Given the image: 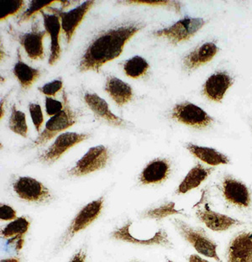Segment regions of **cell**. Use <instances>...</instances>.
I'll return each instance as SVG.
<instances>
[{
	"mask_svg": "<svg viewBox=\"0 0 252 262\" xmlns=\"http://www.w3.org/2000/svg\"><path fill=\"white\" fill-rule=\"evenodd\" d=\"M145 25L132 22L102 31L87 47L78 64L80 73L94 71L98 73L109 61L118 58L124 51L126 43L140 32Z\"/></svg>",
	"mask_w": 252,
	"mask_h": 262,
	"instance_id": "obj_1",
	"label": "cell"
},
{
	"mask_svg": "<svg viewBox=\"0 0 252 262\" xmlns=\"http://www.w3.org/2000/svg\"><path fill=\"white\" fill-rule=\"evenodd\" d=\"M173 225L180 235L192 245L197 252L206 257L212 258L216 261L222 262L217 253V243L203 229L193 227L178 219L173 220Z\"/></svg>",
	"mask_w": 252,
	"mask_h": 262,
	"instance_id": "obj_2",
	"label": "cell"
},
{
	"mask_svg": "<svg viewBox=\"0 0 252 262\" xmlns=\"http://www.w3.org/2000/svg\"><path fill=\"white\" fill-rule=\"evenodd\" d=\"M63 101L64 108L62 111L57 115H54L46 124V127L40 136L33 141L30 147L35 148L47 144L48 141L54 138L57 134L65 130L69 127L73 126L78 120V113L76 112L71 107L68 95L63 91Z\"/></svg>",
	"mask_w": 252,
	"mask_h": 262,
	"instance_id": "obj_3",
	"label": "cell"
},
{
	"mask_svg": "<svg viewBox=\"0 0 252 262\" xmlns=\"http://www.w3.org/2000/svg\"><path fill=\"white\" fill-rule=\"evenodd\" d=\"M205 24V20L201 18L187 17L184 19H180L177 23L168 28L155 31L153 32V35L156 37L166 39L169 43L176 46L191 39L197 32H199L201 29L203 28Z\"/></svg>",
	"mask_w": 252,
	"mask_h": 262,
	"instance_id": "obj_4",
	"label": "cell"
},
{
	"mask_svg": "<svg viewBox=\"0 0 252 262\" xmlns=\"http://www.w3.org/2000/svg\"><path fill=\"white\" fill-rule=\"evenodd\" d=\"M110 155L104 145L91 147L81 159L68 171L71 177H82L94 171H99L107 166Z\"/></svg>",
	"mask_w": 252,
	"mask_h": 262,
	"instance_id": "obj_5",
	"label": "cell"
},
{
	"mask_svg": "<svg viewBox=\"0 0 252 262\" xmlns=\"http://www.w3.org/2000/svg\"><path fill=\"white\" fill-rule=\"evenodd\" d=\"M10 34L23 47L29 58L33 61H40L44 59L43 40L47 32L40 31L39 24L34 22L30 32H19L14 29L10 28Z\"/></svg>",
	"mask_w": 252,
	"mask_h": 262,
	"instance_id": "obj_6",
	"label": "cell"
},
{
	"mask_svg": "<svg viewBox=\"0 0 252 262\" xmlns=\"http://www.w3.org/2000/svg\"><path fill=\"white\" fill-rule=\"evenodd\" d=\"M171 118L196 129L205 128L214 121L204 110L190 102H183L174 106L171 112Z\"/></svg>",
	"mask_w": 252,
	"mask_h": 262,
	"instance_id": "obj_7",
	"label": "cell"
},
{
	"mask_svg": "<svg viewBox=\"0 0 252 262\" xmlns=\"http://www.w3.org/2000/svg\"><path fill=\"white\" fill-rule=\"evenodd\" d=\"M94 5L95 1H85L82 5H78L77 7L68 12L63 11L55 7L47 8V10L60 18L61 29L65 34L67 42L70 43L77 27L82 23L84 17L94 7Z\"/></svg>",
	"mask_w": 252,
	"mask_h": 262,
	"instance_id": "obj_8",
	"label": "cell"
},
{
	"mask_svg": "<svg viewBox=\"0 0 252 262\" xmlns=\"http://www.w3.org/2000/svg\"><path fill=\"white\" fill-rule=\"evenodd\" d=\"M90 137L89 134L75 133V132H66L57 136L48 149L45 150L38 157V160L42 163L52 164L62 157L66 151L73 148L75 145L86 141Z\"/></svg>",
	"mask_w": 252,
	"mask_h": 262,
	"instance_id": "obj_9",
	"label": "cell"
},
{
	"mask_svg": "<svg viewBox=\"0 0 252 262\" xmlns=\"http://www.w3.org/2000/svg\"><path fill=\"white\" fill-rule=\"evenodd\" d=\"M13 188L19 199L32 203H43L52 199L49 189L44 184L30 177H19L13 183Z\"/></svg>",
	"mask_w": 252,
	"mask_h": 262,
	"instance_id": "obj_10",
	"label": "cell"
},
{
	"mask_svg": "<svg viewBox=\"0 0 252 262\" xmlns=\"http://www.w3.org/2000/svg\"><path fill=\"white\" fill-rule=\"evenodd\" d=\"M103 202H104V199L103 196H101L100 199L90 202L80 210L79 213H77L74 220H73V222L71 223L70 226L66 232L65 235L63 236L62 243L64 245L68 243L75 234L89 227L94 220L98 219L103 210Z\"/></svg>",
	"mask_w": 252,
	"mask_h": 262,
	"instance_id": "obj_11",
	"label": "cell"
},
{
	"mask_svg": "<svg viewBox=\"0 0 252 262\" xmlns=\"http://www.w3.org/2000/svg\"><path fill=\"white\" fill-rule=\"evenodd\" d=\"M222 193L229 204L241 208H247L251 204L250 190L241 181L227 176L222 183Z\"/></svg>",
	"mask_w": 252,
	"mask_h": 262,
	"instance_id": "obj_12",
	"label": "cell"
},
{
	"mask_svg": "<svg viewBox=\"0 0 252 262\" xmlns=\"http://www.w3.org/2000/svg\"><path fill=\"white\" fill-rule=\"evenodd\" d=\"M196 216L201 222L205 225L206 227L211 229L212 231H226L230 228L243 225V222L240 220L213 211L210 209L208 204H205L203 208H198Z\"/></svg>",
	"mask_w": 252,
	"mask_h": 262,
	"instance_id": "obj_13",
	"label": "cell"
},
{
	"mask_svg": "<svg viewBox=\"0 0 252 262\" xmlns=\"http://www.w3.org/2000/svg\"><path fill=\"white\" fill-rule=\"evenodd\" d=\"M132 223L129 222L123 227L117 229L111 234V237L116 241H124L128 243L139 244L144 246H161L166 248H173V243L168 238V234L164 229H160L150 239H140L134 236L131 233Z\"/></svg>",
	"mask_w": 252,
	"mask_h": 262,
	"instance_id": "obj_14",
	"label": "cell"
},
{
	"mask_svg": "<svg viewBox=\"0 0 252 262\" xmlns=\"http://www.w3.org/2000/svg\"><path fill=\"white\" fill-rule=\"evenodd\" d=\"M227 262H252V232L242 231L229 241Z\"/></svg>",
	"mask_w": 252,
	"mask_h": 262,
	"instance_id": "obj_15",
	"label": "cell"
},
{
	"mask_svg": "<svg viewBox=\"0 0 252 262\" xmlns=\"http://www.w3.org/2000/svg\"><path fill=\"white\" fill-rule=\"evenodd\" d=\"M84 102L96 117L103 120L115 127H124L126 121L111 112L107 102L94 93H86L83 96Z\"/></svg>",
	"mask_w": 252,
	"mask_h": 262,
	"instance_id": "obj_16",
	"label": "cell"
},
{
	"mask_svg": "<svg viewBox=\"0 0 252 262\" xmlns=\"http://www.w3.org/2000/svg\"><path fill=\"white\" fill-rule=\"evenodd\" d=\"M44 21L45 31L49 34L51 37V53H50L49 65L53 66L59 61L61 50L60 46V31L61 20L56 14H50L41 11L40 13Z\"/></svg>",
	"mask_w": 252,
	"mask_h": 262,
	"instance_id": "obj_17",
	"label": "cell"
},
{
	"mask_svg": "<svg viewBox=\"0 0 252 262\" xmlns=\"http://www.w3.org/2000/svg\"><path fill=\"white\" fill-rule=\"evenodd\" d=\"M233 82V78L228 73L224 72L215 73L208 77L203 85V94L210 100L221 102Z\"/></svg>",
	"mask_w": 252,
	"mask_h": 262,
	"instance_id": "obj_18",
	"label": "cell"
},
{
	"mask_svg": "<svg viewBox=\"0 0 252 262\" xmlns=\"http://www.w3.org/2000/svg\"><path fill=\"white\" fill-rule=\"evenodd\" d=\"M170 172V162L166 159L157 158L150 162L143 169L140 176V182L143 185L158 184L166 181Z\"/></svg>",
	"mask_w": 252,
	"mask_h": 262,
	"instance_id": "obj_19",
	"label": "cell"
},
{
	"mask_svg": "<svg viewBox=\"0 0 252 262\" xmlns=\"http://www.w3.org/2000/svg\"><path fill=\"white\" fill-rule=\"evenodd\" d=\"M218 52L219 48L215 43H204L185 56L182 61L183 67L187 72L195 70L200 68L201 66L212 61Z\"/></svg>",
	"mask_w": 252,
	"mask_h": 262,
	"instance_id": "obj_20",
	"label": "cell"
},
{
	"mask_svg": "<svg viewBox=\"0 0 252 262\" xmlns=\"http://www.w3.org/2000/svg\"><path fill=\"white\" fill-rule=\"evenodd\" d=\"M104 90L119 107L130 103L133 98V89L131 85L114 76L106 78Z\"/></svg>",
	"mask_w": 252,
	"mask_h": 262,
	"instance_id": "obj_21",
	"label": "cell"
},
{
	"mask_svg": "<svg viewBox=\"0 0 252 262\" xmlns=\"http://www.w3.org/2000/svg\"><path fill=\"white\" fill-rule=\"evenodd\" d=\"M31 222L25 217L13 220L3 229L2 236L10 239V242L15 244V249L19 251L23 247L24 236L28 231Z\"/></svg>",
	"mask_w": 252,
	"mask_h": 262,
	"instance_id": "obj_22",
	"label": "cell"
},
{
	"mask_svg": "<svg viewBox=\"0 0 252 262\" xmlns=\"http://www.w3.org/2000/svg\"><path fill=\"white\" fill-rule=\"evenodd\" d=\"M213 171H214L213 168H206L200 164H198L189 171L188 173L182 180L177 190V193L184 194L189 191L199 187L201 183L208 178V176Z\"/></svg>",
	"mask_w": 252,
	"mask_h": 262,
	"instance_id": "obj_23",
	"label": "cell"
},
{
	"mask_svg": "<svg viewBox=\"0 0 252 262\" xmlns=\"http://www.w3.org/2000/svg\"><path fill=\"white\" fill-rule=\"evenodd\" d=\"M13 73L24 90L31 88L41 74L39 69L32 68L22 61L19 51H18V61L13 68Z\"/></svg>",
	"mask_w": 252,
	"mask_h": 262,
	"instance_id": "obj_24",
	"label": "cell"
},
{
	"mask_svg": "<svg viewBox=\"0 0 252 262\" xmlns=\"http://www.w3.org/2000/svg\"><path fill=\"white\" fill-rule=\"evenodd\" d=\"M186 147L189 152L194 155V157L210 166H219L229 163V158L225 155L219 152L213 148L203 147L191 143L187 144Z\"/></svg>",
	"mask_w": 252,
	"mask_h": 262,
	"instance_id": "obj_25",
	"label": "cell"
},
{
	"mask_svg": "<svg viewBox=\"0 0 252 262\" xmlns=\"http://www.w3.org/2000/svg\"><path fill=\"white\" fill-rule=\"evenodd\" d=\"M149 68L150 65L146 60L140 56H135L128 59L123 65V70L126 76L134 79L145 75Z\"/></svg>",
	"mask_w": 252,
	"mask_h": 262,
	"instance_id": "obj_26",
	"label": "cell"
},
{
	"mask_svg": "<svg viewBox=\"0 0 252 262\" xmlns=\"http://www.w3.org/2000/svg\"><path fill=\"white\" fill-rule=\"evenodd\" d=\"M9 128L14 133L22 136L24 138L27 137L28 126L26 123V114L20 110H17L15 105L12 107L11 115L9 120Z\"/></svg>",
	"mask_w": 252,
	"mask_h": 262,
	"instance_id": "obj_27",
	"label": "cell"
},
{
	"mask_svg": "<svg viewBox=\"0 0 252 262\" xmlns=\"http://www.w3.org/2000/svg\"><path fill=\"white\" fill-rule=\"evenodd\" d=\"M174 202H169L167 204H163L158 208L149 209L144 213L145 218L152 219V220H161L175 214H184L183 209L178 210L175 208Z\"/></svg>",
	"mask_w": 252,
	"mask_h": 262,
	"instance_id": "obj_28",
	"label": "cell"
},
{
	"mask_svg": "<svg viewBox=\"0 0 252 262\" xmlns=\"http://www.w3.org/2000/svg\"><path fill=\"white\" fill-rule=\"evenodd\" d=\"M26 2L22 0H2L0 2V14L1 21H4L10 16L18 14L23 10Z\"/></svg>",
	"mask_w": 252,
	"mask_h": 262,
	"instance_id": "obj_29",
	"label": "cell"
},
{
	"mask_svg": "<svg viewBox=\"0 0 252 262\" xmlns=\"http://www.w3.org/2000/svg\"><path fill=\"white\" fill-rule=\"evenodd\" d=\"M61 1H52V2H43V1H36L33 0L30 3L29 7L21 15L19 23H24L32 18L35 14L40 13L43 10H47V8L52 7L55 4H61Z\"/></svg>",
	"mask_w": 252,
	"mask_h": 262,
	"instance_id": "obj_30",
	"label": "cell"
},
{
	"mask_svg": "<svg viewBox=\"0 0 252 262\" xmlns=\"http://www.w3.org/2000/svg\"><path fill=\"white\" fill-rule=\"evenodd\" d=\"M124 5H147L153 7H166L170 10H173L177 13H180L181 10V3L178 1H124Z\"/></svg>",
	"mask_w": 252,
	"mask_h": 262,
	"instance_id": "obj_31",
	"label": "cell"
},
{
	"mask_svg": "<svg viewBox=\"0 0 252 262\" xmlns=\"http://www.w3.org/2000/svg\"><path fill=\"white\" fill-rule=\"evenodd\" d=\"M29 111L31 114V120L33 124L35 125V129L38 133H40L43 122H44V116L42 114L41 107L38 103H31L29 104Z\"/></svg>",
	"mask_w": 252,
	"mask_h": 262,
	"instance_id": "obj_32",
	"label": "cell"
},
{
	"mask_svg": "<svg viewBox=\"0 0 252 262\" xmlns=\"http://www.w3.org/2000/svg\"><path fill=\"white\" fill-rule=\"evenodd\" d=\"M62 87L63 82L61 79H56L43 85L42 87L38 88V90L47 97H53L62 89Z\"/></svg>",
	"mask_w": 252,
	"mask_h": 262,
	"instance_id": "obj_33",
	"label": "cell"
},
{
	"mask_svg": "<svg viewBox=\"0 0 252 262\" xmlns=\"http://www.w3.org/2000/svg\"><path fill=\"white\" fill-rule=\"evenodd\" d=\"M64 105L60 101L54 99L52 97H46V112L49 116H54L62 111Z\"/></svg>",
	"mask_w": 252,
	"mask_h": 262,
	"instance_id": "obj_34",
	"label": "cell"
},
{
	"mask_svg": "<svg viewBox=\"0 0 252 262\" xmlns=\"http://www.w3.org/2000/svg\"><path fill=\"white\" fill-rule=\"evenodd\" d=\"M16 211L12 207L4 204L0 206V219L5 221H11L16 220Z\"/></svg>",
	"mask_w": 252,
	"mask_h": 262,
	"instance_id": "obj_35",
	"label": "cell"
},
{
	"mask_svg": "<svg viewBox=\"0 0 252 262\" xmlns=\"http://www.w3.org/2000/svg\"><path fill=\"white\" fill-rule=\"evenodd\" d=\"M70 262H86V253L84 252L83 250H80L75 254Z\"/></svg>",
	"mask_w": 252,
	"mask_h": 262,
	"instance_id": "obj_36",
	"label": "cell"
},
{
	"mask_svg": "<svg viewBox=\"0 0 252 262\" xmlns=\"http://www.w3.org/2000/svg\"><path fill=\"white\" fill-rule=\"evenodd\" d=\"M189 262H209L198 255H192L189 256Z\"/></svg>",
	"mask_w": 252,
	"mask_h": 262,
	"instance_id": "obj_37",
	"label": "cell"
},
{
	"mask_svg": "<svg viewBox=\"0 0 252 262\" xmlns=\"http://www.w3.org/2000/svg\"><path fill=\"white\" fill-rule=\"evenodd\" d=\"M0 262H20L19 258L12 257L9 258V259H5V260H1Z\"/></svg>",
	"mask_w": 252,
	"mask_h": 262,
	"instance_id": "obj_38",
	"label": "cell"
},
{
	"mask_svg": "<svg viewBox=\"0 0 252 262\" xmlns=\"http://www.w3.org/2000/svg\"><path fill=\"white\" fill-rule=\"evenodd\" d=\"M167 262H174V261H173V260H168Z\"/></svg>",
	"mask_w": 252,
	"mask_h": 262,
	"instance_id": "obj_39",
	"label": "cell"
}]
</instances>
